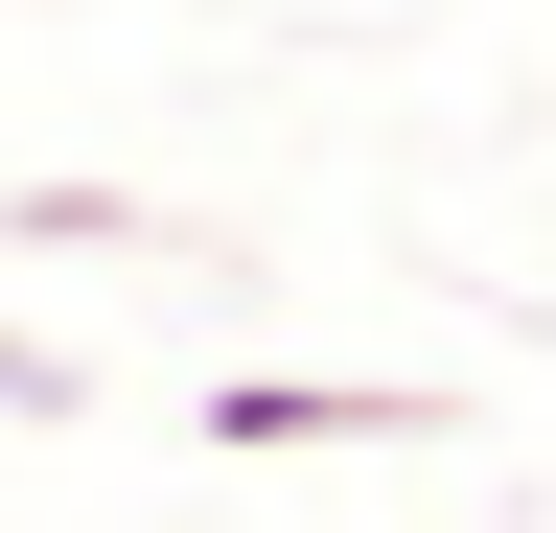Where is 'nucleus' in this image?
I'll return each mask as SVG.
<instances>
[{"label": "nucleus", "mask_w": 556, "mask_h": 533, "mask_svg": "<svg viewBox=\"0 0 556 533\" xmlns=\"http://www.w3.org/2000/svg\"><path fill=\"white\" fill-rule=\"evenodd\" d=\"M208 441L278 464V441H441V394H348V371H255V394H208Z\"/></svg>", "instance_id": "obj_1"}]
</instances>
